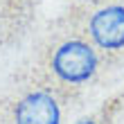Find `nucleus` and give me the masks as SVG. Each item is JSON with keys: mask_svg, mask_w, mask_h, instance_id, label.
Here are the masks:
<instances>
[{"mask_svg": "<svg viewBox=\"0 0 124 124\" xmlns=\"http://www.w3.org/2000/svg\"><path fill=\"white\" fill-rule=\"evenodd\" d=\"M99 56L95 45L81 39H68L61 45L54 47L50 56V72L56 77V81L65 86H81L90 81L97 72Z\"/></svg>", "mask_w": 124, "mask_h": 124, "instance_id": "obj_1", "label": "nucleus"}, {"mask_svg": "<svg viewBox=\"0 0 124 124\" xmlns=\"http://www.w3.org/2000/svg\"><path fill=\"white\" fill-rule=\"evenodd\" d=\"M88 34L101 52L124 50V5L108 2L97 7L88 18Z\"/></svg>", "mask_w": 124, "mask_h": 124, "instance_id": "obj_2", "label": "nucleus"}, {"mask_svg": "<svg viewBox=\"0 0 124 124\" xmlns=\"http://www.w3.org/2000/svg\"><path fill=\"white\" fill-rule=\"evenodd\" d=\"M11 122L14 124H61L59 101L50 90H32L16 101Z\"/></svg>", "mask_w": 124, "mask_h": 124, "instance_id": "obj_3", "label": "nucleus"}, {"mask_svg": "<svg viewBox=\"0 0 124 124\" xmlns=\"http://www.w3.org/2000/svg\"><path fill=\"white\" fill-rule=\"evenodd\" d=\"M75 124H97V122H95L93 117H81V120H77Z\"/></svg>", "mask_w": 124, "mask_h": 124, "instance_id": "obj_4", "label": "nucleus"}]
</instances>
